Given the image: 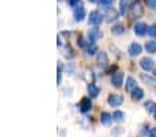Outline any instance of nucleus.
Listing matches in <instances>:
<instances>
[{"label": "nucleus", "instance_id": "nucleus-1", "mask_svg": "<svg viewBox=\"0 0 156 137\" xmlns=\"http://www.w3.org/2000/svg\"><path fill=\"white\" fill-rule=\"evenodd\" d=\"M142 14H144V7H142L141 3H138V2H137V3H134L131 7H130V13H129L130 18L137 20V18L142 17Z\"/></svg>", "mask_w": 156, "mask_h": 137}, {"label": "nucleus", "instance_id": "nucleus-2", "mask_svg": "<svg viewBox=\"0 0 156 137\" xmlns=\"http://www.w3.org/2000/svg\"><path fill=\"white\" fill-rule=\"evenodd\" d=\"M88 22L91 25H100L102 22V14L100 11H91L90 13V17H88Z\"/></svg>", "mask_w": 156, "mask_h": 137}, {"label": "nucleus", "instance_id": "nucleus-3", "mask_svg": "<svg viewBox=\"0 0 156 137\" xmlns=\"http://www.w3.org/2000/svg\"><path fill=\"white\" fill-rule=\"evenodd\" d=\"M108 103L111 107H120L123 104V96L120 94H111L108 99Z\"/></svg>", "mask_w": 156, "mask_h": 137}, {"label": "nucleus", "instance_id": "nucleus-4", "mask_svg": "<svg viewBox=\"0 0 156 137\" xmlns=\"http://www.w3.org/2000/svg\"><path fill=\"white\" fill-rule=\"evenodd\" d=\"M148 31H149V28H148V25L145 24V22H137V24L134 25V33L138 36L147 35Z\"/></svg>", "mask_w": 156, "mask_h": 137}, {"label": "nucleus", "instance_id": "nucleus-5", "mask_svg": "<svg viewBox=\"0 0 156 137\" xmlns=\"http://www.w3.org/2000/svg\"><path fill=\"white\" fill-rule=\"evenodd\" d=\"M127 51H129V54L131 57H137L142 53V47L140 43H131V45L129 46V49H127Z\"/></svg>", "mask_w": 156, "mask_h": 137}, {"label": "nucleus", "instance_id": "nucleus-6", "mask_svg": "<svg viewBox=\"0 0 156 137\" xmlns=\"http://www.w3.org/2000/svg\"><path fill=\"white\" fill-rule=\"evenodd\" d=\"M101 36H102V33H101V31L98 28H93V29L88 31V40H90V43H95Z\"/></svg>", "mask_w": 156, "mask_h": 137}, {"label": "nucleus", "instance_id": "nucleus-7", "mask_svg": "<svg viewBox=\"0 0 156 137\" xmlns=\"http://www.w3.org/2000/svg\"><path fill=\"white\" fill-rule=\"evenodd\" d=\"M84 15H86V11H84V9H83V6L73 9V18H75V21H77V22L83 21V20H84Z\"/></svg>", "mask_w": 156, "mask_h": 137}, {"label": "nucleus", "instance_id": "nucleus-8", "mask_svg": "<svg viewBox=\"0 0 156 137\" xmlns=\"http://www.w3.org/2000/svg\"><path fill=\"white\" fill-rule=\"evenodd\" d=\"M140 65H141V68L144 71H152L153 67H155V63H153L152 58H142Z\"/></svg>", "mask_w": 156, "mask_h": 137}, {"label": "nucleus", "instance_id": "nucleus-9", "mask_svg": "<svg viewBox=\"0 0 156 137\" xmlns=\"http://www.w3.org/2000/svg\"><path fill=\"white\" fill-rule=\"evenodd\" d=\"M123 78H124V75L122 74V72H118V74H115L112 76V79H111V83H112L115 87H120L122 85H123Z\"/></svg>", "mask_w": 156, "mask_h": 137}, {"label": "nucleus", "instance_id": "nucleus-10", "mask_svg": "<svg viewBox=\"0 0 156 137\" xmlns=\"http://www.w3.org/2000/svg\"><path fill=\"white\" fill-rule=\"evenodd\" d=\"M91 107H93V104H91V100L90 99H83L82 101H80V104H79V108H80V111H82L83 114L88 112V111L91 110Z\"/></svg>", "mask_w": 156, "mask_h": 137}, {"label": "nucleus", "instance_id": "nucleus-11", "mask_svg": "<svg viewBox=\"0 0 156 137\" xmlns=\"http://www.w3.org/2000/svg\"><path fill=\"white\" fill-rule=\"evenodd\" d=\"M87 93H88V96H90L91 99H94V97H97V96L100 94V87H98L97 85H94V83H90L87 86Z\"/></svg>", "mask_w": 156, "mask_h": 137}, {"label": "nucleus", "instance_id": "nucleus-12", "mask_svg": "<svg viewBox=\"0 0 156 137\" xmlns=\"http://www.w3.org/2000/svg\"><path fill=\"white\" fill-rule=\"evenodd\" d=\"M101 123H102L104 126H109L111 123H112V121H113V116L111 115V114H108V112H102L101 114Z\"/></svg>", "mask_w": 156, "mask_h": 137}, {"label": "nucleus", "instance_id": "nucleus-13", "mask_svg": "<svg viewBox=\"0 0 156 137\" xmlns=\"http://www.w3.org/2000/svg\"><path fill=\"white\" fill-rule=\"evenodd\" d=\"M137 82H136V79L134 78H131V76H129L127 78V81H126V90L127 92H133L134 89H137Z\"/></svg>", "mask_w": 156, "mask_h": 137}, {"label": "nucleus", "instance_id": "nucleus-14", "mask_svg": "<svg viewBox=\"0 0 156 137\" xmlns=\"http://www.w3.org/2000/svg\"><path fill=\"white\" fill-rule=\"evenodd\" d=\"M131 94H133V100H134V101H140V100L144 99V90L140 89V87L133 90Z\"/></svg>", "mask_w": 156, "mask_h": 137}, {"label": "nucleus", "instance_id": "nucleus-15", "mask_svg": "<svg viewBox=\"0 0 156 137\" xmlns=\"http://www.w3.org/2000/svg\"><path fill=\"white\" fill-rule=\"evenodd\" d=\"M145 50L151 54L156 53V42L155 40H148V42L145 43Z\"/></svg>", "mask_w": 156, "mask_h": 137}, {"label": "nucleus", "instance_id": "nucleus-16", "mask_svg": "<svg viewBox=\"0 0 156 137\" xmlns=\"http://www.w3.org/2000/svg\"><path fill=\"white\" fill-rule=\"evenodd\" d=\"M141 79L145 82V83L149 85V86H156V79H155V78H152V76H149V75L142 74L141 75Z\"/></svg>", "mask_w": 156, "mask_h": 137}, {"label": "nucleus", "instance_id": "nucleus-17", "mask_svg": "<svg viewBox=\"0 0 156 137\" xmlns=\"http://www.w3.org/2000/svg\"><path fill=\"white\" fill-rule=\"evenodd\" d=\"M113 121H115V122H123L124 121V118H126V115H124V112H122V111H115V112H113Z\"/></svg>", "mask_w": 156, "mask_h": 137}, {"label": "nucleus", "instance_id": "nucleus-18", "mask_svg": "<svg viewBox=\"0 0 156 137\" xmlns=\"http://www.w3.org/2000/svg\"><path fill=\"white\" fill-rule=\"evenodd\" d=\"M124 25H122V24H116V25H113L112 27V33L113 35H122V33H124Z\"/></svg>", "mask_w": 156, "mask_h": 137}, {"label": "nucleus", "instance_id": "nucleus-19", "mask_svg": "<svg viewBox=\"0 0 156 137\" xmlns=\"http://www.w3.org/2000/svg\"><path fill=\"white\" fill-rule=\"evenodd\" d=\"M98 63H100L101 67H106V65H108V57H106L105 53H100V54H98Z\"/></svg>", "mask_w": 156, "mask_h": 137}, {"label": "nucleus", "instance_id": "nucleus-20", "mask_svg": "<svg viewBox=\"0 0 156 137\" xmlns=\"http://www.w3.org/2000/svg\"><path fill=\"white\" fill-rule=\"evenodd\" d=\"M129 3L130 0H120V14H124V13L127 11V7H129Z\"/></svg>", "mask_w": 156, "mask_h": 137}, {"label": "nucleus", "instance_id": "nucleus-21", "mask_svg": "<svg viewBox=\"0 0 156 137\" xmlns=\"http://www.w3.org/2000/svg\"><path fill=\"white\" fill-rule=\"evenodd\" d=\"M145 108H147L148 112L153 114V112H155V110H156V104L153 101H147V103H145Z\"/></svg>", "mask_w": 156, "mask_h": 137}, {"label": "nucleus", "instance_id": "nucleus-22", "mask_svg": "<svg viewBox=\"0 0 156 137\" xmlns=\"http://www.w3.org/2000/svg\"><path fill=\"white\" fill-rule=\"evenodd\" d=\"M97 50L98 49H97V46H95V43H93L91 46H88L87 47V54L88 56H94V54L97 53Z\"/></svg>", "mask_w": 156, "mask_h": 137}, {"label": "nucleus", "instance_id": "nucleus-23", "mask_svg": "<svg viewBox=\"0 0 156 137\" xmlns=\"http://www.w3.org/2000/svg\"><path fill=\"white\" fill-rule=\"evenodd\" d=\"M69 6H71L72 9H76V7L83 6V2L82 0H69Z\"/></svg>", "mask_w": 156, "mask_h": 137}, {"label": "nucleus", "instance_id": "nucleus-24", "mask_svg": "<svg viewBox=\"0 0 156 137\" xmlns=\"http://www.w3.org/2000/svg\"><path fill=\"white\" fill-rule=\"evenodd\" d=\"M113 2H115V0H100L101 6H102L104 9H109V7L113 4Z\"/></svg>", "mask_w": 156, "mask_h": 137}, {"label": "nucleus", "instance_id": "nucleus-25", "mask_svg": "<svg viewBox=\"0 0 156 137\" xmlns=\"http://www.w3.org/2000/svg\"><path fill=\"white\" fill-rule=\"evenodd\" d=\"M122 133H123V129H122V128H115L112 130V136L113 137H119Z\"/></svg>", "mask_w": 156, "mask_h": 137}, {"label": "nucleus", "instance_id": "nucleus-26", "mask_svg": "<svg viewBox=\"0 0 156 137\" xmlns=\"http://www.w3.org/2000/svg\"><path fill=\"white\" fill-rule=\"evenodd\" d=\"M148 33H149L152 38H156V24L152 25V27L149 28V31H148Z\"/></svg>", "mask_w": 156, "mask_h": 137}, {"label": "nucleus", "instance_id": "nucleus-27", "mask_svg": "<svg viewBox=\"0 0 156 137\" xmlns=\"http://www.w3.org/2000/svg\"><path fill=\"white\" fill-rule=\"evenodd\" d=\"M148 6L151 9H156V0H148Z\"/></svg>", "mask_w": 156, "mask_h": 137}, {"label": "nucleus", "instance_id": "nucleus-28", "mask_svg": "<svg viewBox=\"0 0 156 137\" xmlns=\"http://www.w3.org/2000/svg\"><path fill=\"white\" fill-rule=\"evenodd\" d=\"M148 137H156V129H151L148 132Z\"/></svg>", "mask_w": 156, "mask_h": 137}, {"label": "nucleus", "instance_id": "nucleus-29", "mask_svg": "<svg viewBox=\"0 0 156 137\" xmlns=\"http://www.w3.org/2000/svg\"><path fill=\"white\" fill-rule=\"evenodd\" d=\"M109 17H111V20H116L118 13H116V11H109Z\"/></svg>", "mask_w": 156, "mask_h": 137}, {"label": "nucleus", "instance_id": "nucleus-30", "mask_svg": "<svg viewBox=\"0 0 156 137\" xmlns=\"http://www.w3.org/2000/svg\"><path fill=\"white\" fill-rule=\"evenodd\" d=\"M88 2H91V3H98L100 0H88Z\"/></svg>", "mask_w": 156, "mask_h": 137}, {"label": "nucleus", "instance_id": "nucleus-31", "mask_svg": "<svg viewBox=\"0 0 156 137\" xmlns=\"http://www.w3.org/2000/svg\"><path fill=\"white\" fill-rule=\"evenodd\" d=\"M153 115H155V119H156V110H155V112H153Z\"/></svg>", "mask_w": 156, "mask_h": 137}, {"label": "nucleus", "instance_id": "nucleus-32", "mask_svg": "<svg viewBox=\"0 0 156 137\" xmlns=\"http://www.w3.org/2000/svg\"><path fill=\"white\" fill-rule=\"evenodd\" d=\"M155 76H156V71H155Z\"/></svg>", "mask_w": 156, "mask_h": 137}]
</instances>
